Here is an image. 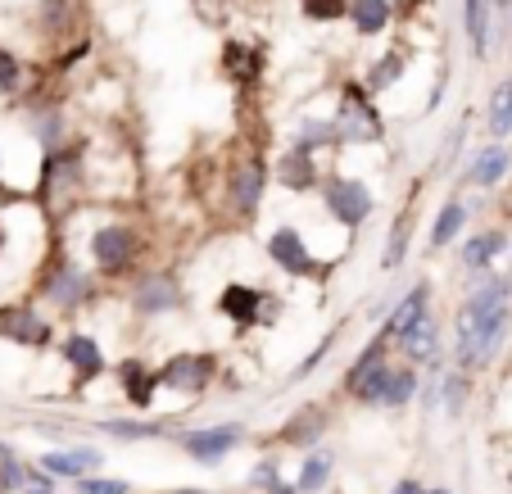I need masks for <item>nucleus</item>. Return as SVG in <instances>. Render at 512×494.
Listing matches in <instances>:
<instances>
[{
	"label": "nucleus",
	"mask_w": 512,
	"mask_h": 494,
	"mask_svg": "<svg viewBox=\"0 0 512 494\" xmlns=\"http://www.w3.org/2000/svg\"><path fill=\"white\" fill-rule=\"evenodd\" d=\"M23 87H28V64H23L10 46H0V100L19 96Z\"/></svg>",
	"instance_id": "nucleus-31"
},
{
	"label": "nucleus",
	"mask_w": 512,
	"mask_h": 494,
	"mask_svg": "<svg viewBox=\"0 0 512 494\" xmlns=\"http://www.w3.org/2000/svg\"><path fill=\"white\" fill-rule=\"evenodd\" d=\"M55 481H59V476H50L46 472V467H28V481H23V490L19 494H55Z\"/></svg>",
	"instance_id": "nucleus-36"
},
{
	"label": "nucleus",
	"mask_w": 512,
	"mask_h": 494,
	"mask_svg": "<svg viewBox=\"0 0 512 494\" xmlns=\"http://www.w3.org/2000/svg\"><path fill=\"white\" fill-rule=\"evenodd\" d=\"M331 472H336V458H331V449H313L309 458H304V467H300V494H322L327 490V481H331Z\"/></svg>",
	"instance_id": "nucleus-29"
},
{
	"label": "nucleus",
	"mask_w": 512,
	"mask_h": 494,
	"mask_svg": "<svg viewBox=\"0 0 512 494\" xmlns=\"http://www.w3.org/2000/svg\"><path fill=\"white\" fill-rule=\"evenodd\" d=\"M472 223V209H467L463 200H445L440 204V214H435V223H431V236H426V245H431V254L435 250H445V245H454L458 236H463V227Z\"/></svg>",
	"instance_id": "nucleus-22"
},
{
	"label": "nucleus",
	"mask_w": 512,
	"mask_h": 494,
	"mask_svg": "<svg viewBox=\"0 0 512 494\" xmlns=\"http://www.w3.org/2000/svg\"><path fill=\"white\" fill-rule=\"evenodd\" d=\"M349 23L358 37H381L395 23V0H354L349 5Z\"/></svg>",
	"instance_id": "nucleus-23"
},
{
	"label": "nucleus",
	"mask_w": 512,
	"mask_h": 494,
	"mask_svg": "<svg viewBox=\"0 0 512 494\" xmlns=\"http://www.w3.org/2000/svg\"><path fill=\"white\" fill-rule=\"evenodd\" d=\"M322 209H327V218L336 227L358 232L372 218V209H377V195H372V186L363 177L331 173V177H322Z\"/></svg>",
	"instance_id": "nucleus-3"
},
{
	"label": "nucleus",
	"mask_w": 512,
	"mask_h": 494,
	"mask_svg": "<svg viewBox=\"0 0 512 494\" xmlns=\"http://www.w3.org/2000/svg\"><path fill=\"white\" fill-rule=\"evenodd\" d=\"M100 431H109L114 440H164V427H155V422H123V417L100 422Z\"/></svg>",
	"instance_id": "nucleus-33"
},
{
	"label": "nucleus",
	"mask_w": 512,
	"mask_h": 494,
	"mask_svg": "<svg viewBox=\"0 0 512 494\" xmlns=\"http://www.w3.org/2000/svg\"><path fill=\"white\" fill-rule=\"evenodd\" d=\"M0 340L10 345H23V349H41L50 345V322L37 313V304H5L0 309Z\"/></svg>",
	"instance_id": "nucleus-12"
},
{
	"label": "nucleus",
	"mask_w": 512,
	"mask_h": 494,
	"mask_svg": "<svg viewBox=\"0 0 512 494\" xmlns=\"http://www.w3.org/2000/svg\"><path fill=\"white\" fill-rule=\"evenodd\" d=\"M426 313H431V286H426V281H417L413 291H408L404 300L395 304V313H390V322H386L390 340H395V336H404V331L413 327V322H422Z\"/></svg>",
	"instance_id": "nucleus-24"
},
{
	"label": "nucleus",
	"mask_w": 512,
	"mask_h": 494,
	"mask_svg": "<svg viewBox=\"0 0 512 494\" xmlns=\"http://www.w3.org/2000/svg\"><path fill=\"white\" fill-rule=\"evenodd\" d=\"M268 259L277 263L281 272H290V277H322L318 254L309 250V241H304V232L295 223H281L277 232L268 236Z\"/></svg>",
	"instance_id": "nucleus-7"
},
{
	"label": "nucleus",
	"mask_w": 512,
	"mask_h": 494,
	"mask_svg": "<svg viewBox=\"0 0 512 494\" xmlns=\"http://www.w3.org/2000/svg\"><path fill=\"white\" fill-rule=\"evenodd\" d=\"M395 345L408 363H431V368H440V322H435V313H426L404 336H395Z\"/></svg>",
	"instance_id": "nucleus-15"
},
{
	"label": "nucleus",
	"mask_w": 512,
	"mask_h": 494,
	"mask_svg": "<svg viewBox=\"0 0 512 494\" xmlns=\"http://www.w3.org/2000/svg\"><path fill=\"white\" fill-rule=\"evenodd\" d=\"M331 118H336V132H340V150L386 141V118H381V109H377V96H372L363 82H345V87H340V100H336V109H331Z\"/></svg>",
	"instance_id": "nucleus-1"
},
{
	"label": "nucleus",
	"mask_w": 512,
	"mask_h": 494,
	"mask_svg": "<svg viewBox=\"0 0 512 494\" xmlns=\"http://www.w3.org/2000/svg\"><path fill=\"white\" fill-rule=\"evenodd\" d=\"M37 463L46 467L50 476H59V481H78V476L96 472L105 458H100V449H50V454H41Z\"/></svg>",
	"instance_id": "nucleus-19"
},
{
	"label": "nucleus",
	"mask_w": 512,
	"mask_h": 494,
	"mask_svg": "<svg viewBox=\"0 0 512 494\" xmlns=\"http://www.w3.org/2000/svg\"><path fill=\"white\" fill-rule=\"evenodd\" d=\"M118 386H123V395H127V404L132 408H150L155 404V390H159V372H150L141 359H127V363H118Z\"/></svg>",
	"instance_id": "nucleus-20"
},
{
	"label": "nucleus",
	"mask_w": 512,
	"mask_h": 494,
	"mask_svg": "<svg viewBox=\"0 0 512 494\" xmlns=\"http://www.w3.org/2000/svg\"><path fill=\"white\" fill-rule=\"evenodd\" d=\"M41 295H46L55 309H82V304L91 300V277L73 259H59L55 268H50V277L41 281Z\"/></svg>",
	"instance_id": "nucleus-13"
},
{
	"label": "nucleus",
	"mask_w": 512,
	"mask_h": 494,
	"mask_svg": "<svg viewBox=\"0 0 512 494\" xmlns=\"http://www.w3.org/2000/svg\"><path fill=\"white\" fill-rule=\"evenodd\" d=\"M327 422H331V413H327L322 404L300 408V413H295L286 427H281V445H290V449H313V445L322 440V431H327Z\"/></svg>",
	"instance_id": "nucleus-18"
},
{
	"label": "nucleus",
	"mask_w": 512,
	"mask_h": 494,
	"mask_svg": "<svg viewBox=\"0 0 512 494\" xmlns=\"http://www.w3.org/2000/svg\"><path fill=\"white\" fill-rule=\"evenodd\" d=\"M508 19H512V14H508Z\"/></svg>",
	"instance_id": "nucleus-44"
},
{
	"label": "nucleus",
	"mask_w": 512,
	"mask_h": 494,
	"mask_svg": "<svg viewBox=\"0 0 512 494\" xmlns=\"http://www.w3.org/2000/svg\"><path fill=\"white\" fill-rule=\"evenodd\" d=\"M508 286H512V268H508Z\"/></svg>",
	"instance_id": "nucleus-42"
},
{
	"label": "nucleus",
	"mask_w": 512,
	"mask_h": 494,
	"mask_svg": "<svg viewBox=\"0 0 512 494\" xmlns=\"http://www.w3.org/2000/svg\"><path fill=\"white\" fill-rule=\"evenodd\" d=\"M78 494H127V481L118 476H78Z\"/></svg>",
	"instance_id": "nucleus-34"
},
{
	"label": "nucleus",
	"mask_w": 512,
	"mask_h": 494,
	"mask_svg": "<svg viewBox=\"0 0 512 494\" xmlns=\"http://www.w3.org/2000/svg\"><path fill=\"white\" fill-rule=\"evenodd\" d=\"M508 173H512V150L503 146V141H490V146L472 150V159H467V168H463V182L476 186V191H494Z\"/></svg>",
	"instance_id": "nucleus-14"
},
{
	"label": "nucleus",
	"mask_w": 512,
	"mask_h": 494,
	"mask_svg": "<svg viewBox=\"0 0 512 494\" xmlns=\"http://www.w3.org/2000/svg\"><path fill=\"white\" fill-rule=\"evenodd\" d=\"M395 494H422V485H417V481H399Z\"/></svg>",
	"instance_id": "nucleus-38"
},
{
	"label": "nucleus",
	"mask_w": 512,
	"mask_h": 494,
	"mask_svg": "<svg viewBox=\"0 0 512 494\" xmlns=\"http://www.w3.org/2000/svg\"><path fill=\"white\" fill-rule=\"evenodd\" d=\"M0 250H5V223H0Z\"/></svg>",
	"instance_id": "nucleus-40"
},
{
	"label": "nucleus",
	"mask_w": 512,
	"mask_h": 494,
	"mask_svg": "<svg viewBox=\"0 0 512 494\" xmlns=\"http://www.w3.org/2000/svg\"><path fill=\"white\" fill-rule=\"evenodd\" d=\"M268 494H300V485H290V481H277V485H272Z\"/></svg>",
	"instance_id": "nucleus-37"
},
{
	"label": "nucleus",
	"mask_w": 512,
	"mask_h": 494,
	"mask_svg": "<svg viewBox=\"0 0 512 494\" xmlns=\"http://www.w3.org/2000/svg\"><path fill=\"white\" fill-rule=\"evenodd\" d=\"M272 295L259 286H245V281H227L218 291V313H223L232 327H254V322H272L277 318V304H268Z\"/></svg>",
	"instance_id": "nucleus-5"
},
{
	"label": "nucleus",
	"mask_w": 512,
	"mask_h": 494,
	"mask_svg": "<svg viewBox=\"0 0 512 494\" xmlns=\"http://www.w3.org/2000/svg\"><path fill=\"white\" fill-rule=\"evenodd\" d=\"M290 141H300V146H309V150H340L336 118H318V114L295 118V132H290Z\"/></svg>",
	"instance_id": "nucleus-25"
},
{
	"label": "nucleus",
	"mask_w": 512,
	"mask_h": 494,
	"mask_svg": "<svg viewBox=\"0 0 512 494\" xmlns=\"http://www.w3.org/2000/svg\"><path fill=\"white\" fill-rule=\"evenodd\" d=\"M87 250H91V263H96L100 277H123V272L136 268L145 241L132 223H123V218H105V223L91 232Z\"/></svg>",
	"instance_id": "nucleus-2"
},
{
	"label": "nucleus",
	"mask_w": 512,
	"mask_h": 494,
	"mask_svg": "<svg viewBox=\"0 0 512 494\" xmlns=\"http://www.w3.org/2000/svg\"><path fill=\"white\" fill-rule=\"evenodd\" d=\"M213 377H218V359H213V354H173V359L159 368V386L182 390V395L209 390Z\"/></svg>",
	"instance_id": "nucleus-10"
},
{
	"label": "nucleus",
	"mask_w": 512,
	"mask_h": 494,
	"mask_svg": "<svg viewBox=\"0 0 512 494\" xmlns=\"http://www.w3.org/2000/svg\"><path fill=\"white\" fill-rule=\"evenodd\" d=\"M277 481H281V467H277V458H263V463L250 472V490H263V494H268Z\"/></svg>",
	"instance_id": "nucleus-35"
},
{
	"label": "nucleus",
	"mask_w": 512,
	"mask_h": 494,
	"mask_svg": "<svg viewBox=\"0 0 512 494\" xmlns=\"http://www.w3.org/2000/svg\"><path fill=\"white\" fill-rule=\"evenodd\" d=\"M413 395H417V372H413V363H390L381 408H404V404H413Z\"/></svg>",
	"instance_id": "nucleus-28"
},
{
	"label": "nucleus",
	"mask_w": 512,
	"mask_h": 494,
	"mask_svg": "<svg viewBox=\"0 0 512 494\" xmlns=\"http://www.w3.org/2000/svg\"><path fill=\"white\" fill-rule=\"evenodd\" d=\"M408 236H413V204H408L404 214L395 218V227H390V241H386V254H381V268L395 272L399 263L408 259Z\"/></svg>",
	"instance_id": "nucleus-30"
},
{
	"label": "nucleus",
	"mask_w": 512,
	"mask_h": 494,
	"mask_svg": "<svg viewBox=\"0 0 512 494\" xmlns=\"http://www.w3.org/2000/svg\"><path fill=\"white\" fill-rule=\"evenodd\" d=\"M295 5H300V14L309 23H322V28H331V23L349 19V5H354V0H295Z\"/></svg>",
	"instance_id": "nucleus-32"
},
{
	"label": "nucleus",
	"mask_w": 512,
	"mask_h": 494,
	"mask_svg": "<svg viewBox=\"0 0 512 494\" xmlns=\"http://www.w3.org/2000/svg\"><path fill=\"white\" fill-rule=\"evenodd\" d=\"M263 64H268V50L259 46V41H223V50H218V68H223V78L232 82V87H259L263 78Z\"/></svg>",
	"instance_id": "nucleus-11"
},
{
	"label": "nucleus",
	"mask_w": 512,
	"mask_h": 494,
	"mask_svg": "<svg viewBox=\"0 0 512 494\" xmlns=\"http://www.w3.org/2000/svg\"><path fill=\"white\" fill-rule=\"evenodd\" d=\"M64 359H68V368L78 372V381L105 377V354H100L96 336H87V331H68L64 336Z\"/></svg>",
	"instance_id": "nucleus-17"
},
{
	"label": "nucleus",
	"mask_w": 512,
	"mask_h": 494,
	"mask_svg": "<svg viewBox=\"0 0 512 494\" xmlns=\"http://www.w3.org/2000/svg\"><path fill=\"white\" fill-rule=\"evenodd\" d=\"M277 182H281V191H290V195H309V191H322V164H318V150H309V146H300V141H290L286 146V155L277 159Z\"/></svg>",
	"instance_id": "nucleus-9"
},
{
	"label": "nucleus",
	"mask_w": 512,
	"mask_h": 494,
	"mask_svg": "<svg viewBox=\"0 0 512 494\" xmlns=\"http://www.w3.org/2000/svg\"><path fill=\"white\" fill-rule=\"evenodd\" d=\"M404 68H408V50L404 46L381 50V55L372 59L368 68H363V87H368L372 96H386V91L395 87L399 78H404Z\"/></svg>",
	"instance_id": "nucleus-21"
},
{
	"label": "nucleus",
	"mask_w": 512,
	"mask_h": 494,
	"mask_svg": "<svg viewBox=\"0 0 512 494\" xmlns=\"http://www.w3.org/2000/svg\"><path fill=\"white\" fill-rule=\"evenodd\" d=\"M245 440V427L236 422H223V427H204V431H182L177 445H182L186 458H195L200 467H218L227 454H236Z\"/></svg>",
	"instance_id": "nucleus-6"
},
{
	"label": "nucleus",
	"mask_w": 512,
	"mask_h": 494,
	"mask_svg": "<svg viewBox=\"0 0 512 494\" xmlns=\"http://www.w3.org/2000/svg\"><path fill=\"white\" fill-rule=\"evenodd\" d=\"M132 309L141 318H164V313L182 309V281L173 272H141L132 286Z\"/></svg>",
	"instance_id": "nucleus-8"
},
{
	"label": "nucleus",
	"mask_w": 512,
	"mask_h": 494,
	"mask_svg": "<svg viewBox=\"0 0 512 494\" xmlns=\"http://www.w3.org/2000/svg\"><path fill=\"white\" fill-rule=\"evenodd\" d=\"M164 494H204V490H164Z\"/></svg>",
	"instance_id": "nucleus-39"
},
{
	"label": "nucleus",
	"mask_w": 512,
	"mask_h": 494,
	"mask_svg": "<svg viewBox=\"0 0 512 494\" xmlns=\"http://www.w3.org/2000/svg\"><path fill=\"white\" fill-rule=\"evenodd\" d=\"M431 494H449V490H431Z\"/></svg>",
	"instance_id": "nucleus-41"
},
{
	"label": "nucleus",
	"mask_w": 512,
	"mask_h": 494,
	"mask_svg": "<svg viewBox=\"0 0 512 494\" xmlns=\"http://www.w3.org/2000/svg\"><path fill=\"white\" fill-rule=\"evenodd\" d=\"M485 127H490V141H508L512 136V78L494 82L490 109H485Z\"/></svg>",
	"instance_id": "nucleus-27"
},
{
	"label": "nucleus",
	"mask_w": 512,
	"mask_h": 494,
	"mask_svg": "<svg viewBox=\"0 0 512 494\" xmlns=\"http://www.w3.org/2000/svg\"><path fill=\"white\" fill-rule=\"evenodd\" d=\"M499 254H508V232L503 227H485V232H472L463 241V268L467 272H490L499 263Z\"/></svg>",
	"instance_id": "nucleus-16"
},
{
	"label": "nucleus",
	"mask_w": 512,
	"mask_h": 494,
	"mask_svg": "<svg viewBox=\"0 0 512 494\" xmlns=\"http://www.w3.org/2000/svg\"><path fill=\"white\" fill-rule=\"evenodd\" d=\"M268 177H272V168L259 150H250V155H241L232 164V173H227V204H232V214L241 218V223H254V218H259Z\"/></svg>",
	"instance_id": "nucleus-4"
},
{
	"label": "nucleus",
	"mask_w": 512,
	"mask_h": 494,
	"mask_svg": "<svg viewBox=\"0 0 512 494\" xmlns=\"http://www.w3.org/2000/svg\"><path fill=\"white\" fill-rule=\"evenodd\" d=\"M490 0H463V28H467V46L472 59L490 55Z\"/></svg>",
	"instance_id": "nucleus-26"
},
{
	"label": "nucleus",
	"mask_w": 512,
	"mask_h": 494,
	"mask_svg": "<svg viewBox=\"0 0 512 494\" xmlns=\"http://www.w3.org/2000/svg\"><path fill=\"white\" fill-rule=\"evenodd\" d=\"M508 481H512V472H508Z\"/></svg>",
	"instance_id": "nucleus-43"
}]
</instances>
